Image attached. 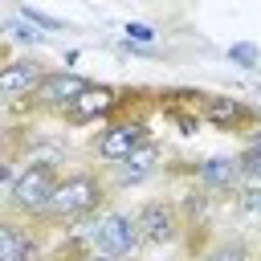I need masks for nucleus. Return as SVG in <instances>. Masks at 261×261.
Listing matches in <instances>:
<instances>
[{"instance_id":"nucleus-5","label":"nucleus","mask_w":261,"mask_h":261,"mask_svg":"<svg viewBox=\"0 0 261 261\" xmlns=\"http://www.w3.org/2000/svg\"><path fill=\"white\" fill-rule=\"evenodd\" d=\"M135 224H139L143 245H155V249H167L184 237V216L175 200H143L135 208Z\"/></svg>"},{"instance_id":"nucleus-19","label":"nucleus","mask_w":261,"mask_h":261,"mask_svg":"<svg viewBox=\"0 0 261 261\" xmlns=\"http://www.w3.org/2000/svg\"><path fill=\"white\" fill-rule=\"evenodd\" d=\"M12 179H16V171H12V159H0V184H8V188H12Z\"/></svg>"},{"instance_id":"nucleus-14","label":"nucleus","mask_w":261,"mask_h":261,"mask_svg":"<svg viewBox=\"0 0 261 261\" xmlns=\"http://www.w3.org/2000/svg\"><path fill=\"white\" fill-rule=\"evenodd\" d=\"M200 261H253V249H249L241 237H224V241H216L212 249H204Z\"/></svg>"},{"instance_id":"nucleus-10","label":"nucleus","mask_w":261,"mask_h":261,"mask_svg":"<svg viewBox=\"0 0 261 261\" xmlns=\"http://www.w3.org/2000/svg\"><path fill=\"white\" fill-rule=\"evenodd\" d=\"M45 77V65L37 57H12V61H0V102H29L37 82Z\"/></svg>"},{"instance_id":"nucleus-16","label":"nucleus","mask_w":261,"mask_h":261,"mask_svg":"<svg viewBox=\"0 0 261 261\" xmlns=\"http://www.w3.org/2000/svg\"><path fill=\"white\" fill-rule=\"evenodd\" d=\"M4 33H12L16 41H33V45H41V41H45V33H37V24H33V20H24V16H20V20H8V24H4Z\"/></svg>"},{"instance_id":"nucleus-2","label":"nucleus","mask_w":261,"mask_h":261,"mask_svg":"<svg viewBox=\"0 0 261 261\" xmlns=\"http://www.w3.org/2000/svg\"><path fill=\"white\" fill-rule=\"evenodd\" d=\"M110 200V184L102 171H90V167H77V171H61L57 179V192H53V204H49V216L41 224H57V228H73L90 216H98Z\"/></svg>"},{"instance_id":"nucleus-20","label":"nucleus","mask_w":261,"mask_h":261,"mask_svg":"<svg viewBox=\"0 0 261 261\" xmlns=\"http://www.w3.org/2000/svg\"><path fill=\"white\" fill-rule=\"evenodd\" d=\"M245 147H253V151H261V122H257V130L245 139Z\"/></svg>"},{"instance_id":"nucleus-6","label":"nucleus","mask_w":261,"mask_h":261,"mask_svg":"<svg viewBox=\"0 0 261 261\" xmlns=\"http://www.w3.org/2000/svg\"><path fill=\"white\" fill-rule=\"evenodd\" d=\"M86 86H90V82H86V77H77V73H69V69H45V77L37 82V90H33L29 106H33V110H41V114H57V118H61Z\"/></svg>"},{"instance_id":"nucleus-22","label":"nucleus","mask_w":261,"mask_h":261,"mask_svg":"<svg viewBox=\"0 0 261 261\" xmlns=\"http://www.w3.org/2000/svg\"><path fill=\"white\" fill-rule=\"evenodd\" d=\"M0 106H4V102H0Z\"/></svg>"},{"instance_id":"nucleus-4","label":"nucleus","mask_w":261,"mask_h":261,"mask_svg":"<svg viewBox=\"0 0 261 261\" xmlns=\"http://www.w3.org/2000/svg\"><path fill=\"white\" fill-rule=\"evenodd\" d=\"M147 139H151V126H147L143 118H114V122H106V126L98 130V139H94V159L102 163V171H110V167H118L122 159H130V151H139Z\"/></svg>"},{"instance_id":"nucleus-11","label":"nucleus","mask_w":261,"mask_h":261,"mask_svg":"<svg viewBox=\"0 0 261 261\" xmlns=\"http://www.w3.org/2000/svg\"><path fill=\"white\" fill-rule=\"evenodd\" d=\"M114 106H118V90H114V86H98V82H90V86L73 98V106H69L61 118H65V126H90V122L114 114Z\"/></svg>"},{"instance_id":"nucleus-18","label":"nucleus","mask_w":261,"mask_h":261,"mask_svg":"<svg viewBox=\"0 0 261 261\" xmlns=\"http://www.w3.org/2000/svg\"><path fill=\"white\" fill-rule=\"evenodd\" d=\"M65 261H118V257H106V253H69Z\"/></svg>"},{"instance_id":"nucleus-13","label":"nucleus","mask_w":261,"mask_h":261,"mask_svg":"<svg viewBox=\"0 0 261 261\" xmlns=\"http://www.w3.org/2000/svg\"><path fill=\"white\" fill-rule=\"evenodd\" d=\"M175 208H179V216H184V228H188V224H200V220L208 216V208H212V192H204V188L196 184L192 192H184V200H175Z\"/></svg>"},{"instance_id":"nucleus-9","label":"nucleus","mask_w":261,"mask_h":261,"mask_svg":"<svg viewBox=\"0 0 261 261\" xmlns=\"http://www.w3.org/2000/svg\"><path fill=\"white\" fill-rule=\"evenodd\" d=\"M159 159H163L159 143L147 139L139 151H130V159H122L118 167H110V171H102V175H106L110 192H126V188H139L143 179H151V175L159 171Z\"/></svg>"},{"instance_id":"nucleus-15","label":"nucleus","mask_w":261,"mask_h":261,"mask_svg":"<svg viewBox=\"0 0 261 261\" xmlns=\"http://www.w3.org/2000/svg\"><path fill=\"white\" fill-rule=\"evenodd\" d=\"M232 196H237V212H241V216H253V220L261 216V184L245 179V184H241Z\"/></svg>"},{"instance_id":"nucleus-3","label":"nucleus","mask_w":261,"mask_h":261,"mask_svg":"<svg viewBox=\"0 0 261 261\" xmlns=\"http://www.w3.org/2000/svg\"><path fill=\"white\" fill-rule=\"evenodd\" d=\"M57 179H61L57 163H29V167H20L16 179H12V188H8V216L29 220V224H41L49 216Z\"/></svg>"},{"instance_id":"nucleus-8","label":"nucleus","mask_w":261,"mask_h":261,"mask_svg":"<svg viewBox=\"0 0 261 261\" xmlns=\"http://www.w3.org/2000/svg\"><path fill=\"white\" fill-rule=\"evenodd\" d=\"M0 261H49L37 224L0 212Z\"/></svg>"},{"instance_id":"nucleus-7","label":"nucleus","mask_w":261,"mask_h":261,"mask_svg":"<svg viewBox=\"0 0 261 261\" xmlns=\"http://www.w3.org/2000/svg\"><path fill=\"white\" fill-rule=\"evenodd\" d=\"M200 118L212 122L216 130H232V135H253L257 130V110L241 98H224V94H200Z\"/></svg>"},{"instance_id":"nucleus-17","label":"nucleus","mask_w":261,"mask_h":261,"mask_svg":"<svg viewBox=\"0 0 261 261\" xmlns=\"http://www.w3.org/2000/svg\"><path fill=\"white\" fill-rule=\"evenodd\" d=\"M126 41L151 45V41H155V29H151V24H139V20H130V24H126Z\"/></svg>"},{"instance_id":"nucleus-1","label":"nucleus","mask_w":261,"mask_h":261,"mask_svg":"<svg viewBox=\"0 0 261 261\" xmlns=\"http://www.w3.org/2000/svg\"><path fill=\"white\" fill-rule=\"evenodd\" d=\"M143 249L147 245L139 237L135 212H122V208H102L98 216L69 228V253H106L118 261H135Z\"/></svg>"},{"instance_id":"nucleus-21","label":"nucleus","mask_w":261,"mask_h":261,"mask_svg":"<svg viewBox=\"0 0 261 261\" xmlns=\"http://www.w3.org/2000/svg\"><path fill=\"white\" fill-rule=\"evenodd\" d=\"M253 184H261V179H253Z\"/></svg>"},{"instance_id":"nucleus-12","label":"nucleus","mask_w":261,"mask_h":261,"mask_svg":"<svg viewBox=\"0 0 261 261\" xmlns=\"http://www.w3.org/2000/svg\"><path fill=\"white\" fill-rule=\"evenodd\" d=\"M196 184L204 188V192H212V196H232L241 184H245V171H241V159L237 155H212V159H204L200 167H196Z\"/></svg>"}]
</instances>
